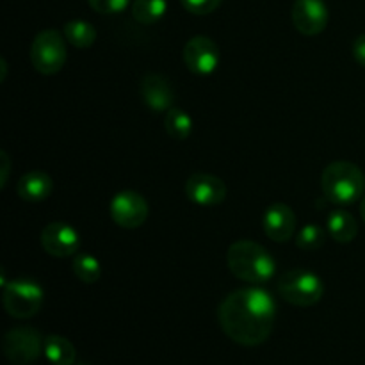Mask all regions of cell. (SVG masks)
Returning a JSON list of instances; mask_svg holds the SVG:
<instances>
[{
	"instance_id": "1",
	"label": "cell",
	"mask_w": 365,
	"mask_h": 365,
	"mask_svg": "<svg viewBox=\"0 0 365 365\" xmlns=\"http://www.w3.org/2000/svg\"><path fill=\"white\" fill-rule=\"evenodd\" d=\"M277 317V303L264 289L245 287L230 292L217 309V321L230 341L255 348L269 339Z\"/></svg>"
},
{
	"instance_id": "2",
	"label": "cell",
	"mask_w": 365,
	"mask_h": 365,
	"mask_svg": "<svg viewBox=\"0 0 365 365\" xmlns=\"http://www.w3.org/2000/svg\"><path fill=\"white\" fill-rule=\"evenodd\" d=\"M227 266L235 278L252 285L267 284L277 273L273 255L262 245L250 239H241L228 246Z\"/></svg>"
},
{
	"instance_id": "3",
	"label": "cell",
	"mask_w": 365,
	"mask_h": 365,
	"mask_svg": "<svg viewBox=\"0 0 365 365\" xmlns=\"http://www.w3.org/2000/svg\"><path fill=\"white\" fill-rule=\"evenodd\" d=\"M321 187L328 202L335 205H351L362 200L365 192V175L356 164L335 160L324 168Z\"/></svg>"
},
{
	"instance_id": "4",
	"label": "cell",
	"mask_w": 365,
	"mask_h": 365,
	"mask_svg": "<svg viewBox=\"0 0 365 365\" xmlns=\"http://www.w3.org/2000/svg\"><path fill=\"white\" fill-rule=\"evenodd\" d=\"M277 291L291 305L309 309L323 299L324 284L314 271L296 267L278 280Z\"/></svg>"
},
{
	"instance_id": "5",
	"label": "cell",
	"mask_w": 365,
	"mask_h": 365,
	"mask_svg": "<svg viewBox=\"0 0 365 365\" xmlns=\"http://www.w3.org/2000/svg\"><path fill=\"white\" fill-rule=\"evenodd\" d=\"M45 291L31 278H16L4 284L2 303L6 312L14 319H31L41 310Z\"/></svg>"
},
{
	"instance_id": "6",
	"label": "cell",
	"mask_w": 365,
	"mask_h": 365,
	"mask_svg": "<svg viewBox=\"0 0 365 365\" xmlns=\"http://www.w3.org/2000/svg\"><path fill=\"white\" fill-rule=\"evenodd\" d=\"M68 59L66 38L56 29L38 32L31 46V63L41 75H56Z\"/></svg>"
},
{
	"instance_id": "7",
	"label": "cell",
	"mask_w": 365,
	"mask_h": 365,
	"mask_svg": "<svg viewBox=\"0 0 365 365\" xmlns=\"http://www.w3.org/2000/svg\"><path fill=\"white\" fill-rule=\"evenodd\" d=\"M45 339L38 330L31 327L13 328L6 334L2 342V349L6 359L14 365L34 364L43 355Z\"/></svg>"
},
{
	"instance_id": "8",
	"label": "cell",
	"mask_w": 365,
	"mask_h": 365,
	"mask_svg": "<svg viewBox=\"0 0 365 365\" xmlns=\"http://www.w3.org/2000/svg\"><path fill=\"white\" fill-rule=\"evenodd\" d=\"M148 202L135 191H121L109 203L110 220L125 230H135L148 220Z\"/></svg>"
},
{
	"instance_id": "9",
	"label": "cell",
	"mask_w": 365,
	"mask_h": 365,
	"mask_svg": "<svg viewBox=\"0 0 365 365\" xmlns=\"http://www.w3.org/2000/svg\"><path fill=\"white\" fill-rule=\"evenodd\" d=\"M185 196L200 207H216L227 200L228 187L220 177L210 173H195L185 180Z\"/></svg>"
},
{
	"instance_id": "10",
	"label": "cell",
	"mask_w": 365,
	"mask_h": 365,
	"mask_svg": "<svg viewBox=\"0 0 365 365\" xmlns=\"http://www.w3.org/2000/svg\"><path fill=\"white\" fill-rule=\"evenodd\" d=\"M184 63L191 73L207 77L220 64V46L207 36H195L184 46Z\"/></svg>"
},
{
	"instance_id": "11",
	"label": "cell",
	"mask_w": 365,
	"mask_h": 365,
	"mask_svg": "<svg viewBox=\"0 0 365 365\" xmlns=\"http://www.w3.org/2000/svg\"><path fill=\"white\" fill-rule=\"evenodd\" d=\"M41 246L48 255L66 259L78 253L81 235L71 225L64 221H53L41 230Z\"/></svg>"
},
{
	"instance_id": "12",
	"label": "cell",
	"mask_w": 365,
	"mask_h": 365,
	"mask_svg": "<svg viewBox=\"0 0 365 365\" xmlns=\"http://www.w3.org/2000/svg\"><path fill=\"white\" fill-rule=\"evenodd\" d=\"M330 11L324 0H296L292 6V24L303 36H317L327 29Z\"/></svg>"
},
{
	"instance_id": "13",
	"label": "cell",
	"mask_w": 365,
	"mask_h": 365,
	"mask_svg": "<svg viewBox=\"0 0 365 365\" xmlns=\"http://www.w3.org/2000/svg\"><path fill=\"white\" fill-rule=\"evenodd\" d=\"M139 95L153 113H168L173 107L175 89L170 78L160 73H148L141 78Z\"/></svg>"
},
{
	"instance_id": "14",
	"label": "cell",
	"mask_w": 365,
	"mask_h": 365,
	"mask_svg": "<svg viewBox=\"0 0 365 365\" xmlns=\"http://www.w3.org/2000/svg\"><path fill=\"white\" fill-rule=\"evenodd\" d=\"M264 234L274 242H287L296 234V214L285 203H273L262 216Z\"/></svg>"
},
{
	"instance_id": "15",
	"label": "cell",
	"mask_w": 365,
	"mask_h": 365,
	"mask_svg": "<svg viewBox=\"0 0 365 365\" xmlns=\"http://www.w3.org/2000/svg\"><path fill=\"white\" fill-rule=\"evenodd\" d=\"M52 191H53L52 178H50L48 173L39 170L25 173L16 184V192L24 202H31V203L45 202V200L52 195Z\"/></svg>"
},
{
	"instance_id": "16",
	"label": "cell",
	"mask_w": 365,
	"mask_h": 365,
	"mask_svg": "<svg viewBox=\"0 0 365 365\" xmlns=\"http://www.w3.org/2000/svg\"><path fill=\"white\" fill-rule=\"evenodd\" d=\"M327 230L328 235H330L335 242L348 245V242L355 241L356 234H359V225H356L355 216H353L351 212L342 209H335L328 214Z\"/></svg>"
},
{
	"instance_id": "17",
	"label": "cell",
	"mask_w": 365,
	"mask_h": 365,
	"mask_svg": "<svg viewBox=\"0 0 365 365\" xmlns=\"http://www.w3.org/2000/svg\"><path fill=\"white\" fill-rule=\"evenodd\" d=\"M43 355L52 365H73L77 359L75 346L63 335H48L43 344Z\"/></svg>"
},
{
	"instance_id": "18",
	"label": "cell",
	"mask_w": 365,
	"mask_h": 365,
	"mask_svg": "<svg viewBox=\"0 0 365 365\" xmlns=\"http://www.w3.org/2000/svg\"><path fill=\"white\" fill-rule=\"evenodd\" d=\"M168 11V0H134L132 16L143 25H153L164 18Z\"/></svg>"
},
{
	"instance_id": "19",
	"label": "cell",
	"mask_w": 365,
	"mask_h": 365,
	"mask_svg": "<svg viewBox=\"0 0 365 365\" xmlns=\"http://www.w3.org/2000/svg\"><path fill=\"white\" fill-rule=\"evenodd\" d=\"M71 269H73L75 277L84 284H96L102 278V264L91 253H75Z\"/></svg>"
},
{
	"instance_id": "20",
	"label": "cell",
	"mask_w": 365,
	"mask_h": 365,
	"mask_svg": "<svg viewBox=\"0 0 365 365\" xmlns=\"http://www.w3.org/2000/svg\"><path fill=\"white\" fill-rule=\"evenodd\" d=\"M64 38L77 48H89L96 41V29L86 20H71L64 25Z\"/></svg>"
},
{
	"instance_id": "21",
	"label": "cell",
	"mask_w": 365,
	"mask_h": 365,
	"mask_svg": "<svg viewBox=\"0 0 365 365\" xmlns=\"http://www.w3.org/2000/svg\"><path fill=\"white\" fill-rule=\"evenodd\" d=\"M164 127H166L168 135H171L177 141H185L192 132V120L185 110L171 107L164 116Z\"/></svg>"
},
{
	"instance_id": "22",
	"label": "cell",
	"mask_w": 365,
	"mask_h": 365,
	"mask_svg": "<svg viewBox=\"0 0 365 365\" xmlns=\"http://www.w3.org/2000/svg\"><path fill=\"white\" fill-rule=\"evenodd\" d=\"M327 237L328 230H324L323 227L316 223H307L296 234V246L305 250V252H314V250H319L327 242Z\"/></svg>"
},
{
	"instance_id": "23",
	"label": "cell",
	"mask_w": 365,
	"mask_h": 365,
	"mask_svg": "<svg viewBox=\"0 0 365 365\" xmlns=\"http://www.w3.org/2000/svg\"><path fill=\"white\" fill-rule=\"evenodd\" d=\"M88 4L100 14H118L127 9L130 0H88Z\"/></svg>"
},
{
	"instance_id": "24",
	"label": "cell",
	"mask_w": 365,
	"mask_h": 365,
	"mask_svg": "<svg viewBox=\"0 0 365 365\" xmlns=\"http://www.w3.org/2000/svg\"><path fill=\"white\" fill-rule=\"evenodd\" d=\"M180 2L185 7V11H189L191 14L205 16V14L214 13L223 0H180Z\"/></svg>"
},
{
	"instance_id": "25",
	"label": "cell",
	"mask_w": 365,
	"mask_h": 365,
	"mask_svg": "<svg viewBox=\"0 0 365 365\" xmlns=\"http://www.w3.org/2000/svg\"><path fill=\"white\" fill-rule=\"evenodd\" d=\"M353 57H355L356 63L360 64V66L365 68V34L359 36V38L353 41Z\"/></svg>"
},
{
	"instance_id": "26",
	"label": "cell",
	"mask_w": 365,
	"mask_h": 365,
	"mask_svg": "<svg viewBox=\"0 0 365 365\" xmlns=\"http://www.w3.org/2000/svg\"><path fill=\"white\" fill-rule=\"evenodd\" d=\"M0 160H2V177H0V187H6L7 184V177H9V166H11V160H9V155H7L6 152H0Z\"/></svg>"
},
{
	"instance_id": "27",
	"label": "cell",
	"mask_w": 365,
	"mask_h": 365,
	"mask_svg": "<svg viewBox=\"0 0 365 365\" xmlns=\"http://www.w3.org/2000/svg\"><path fill=\"white\" fill-rule=\"evenodd\" d=\"M360 216H362V220L365 223V195L362 196V202H360Z\"/></svg>"
}]
</instances>
